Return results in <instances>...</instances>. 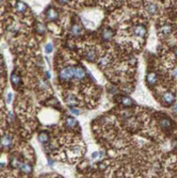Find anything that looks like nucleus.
I'll list each match as a JSON object with an SVG mask.
<instances>
[{"mask_svg":"<svg viewBox=\"0 0 177 178\" xmlns=\"http://www.w3.org/2000/svg\"><path fill=\"white\" fill-rule=\"evenodd\" d=\"M59 77L61 81H68L74 78V66H67L62 70L59 74Z\"/></svg>","mask_w":177,"mask_h":178,"instance_id":"nucleus-1","label":"nucleus"},{"mask_svg":"<svg viewBox=\"0 0 177 178\" xmlns=\"http://www.w3.org/2000/svg\"><path fill=\"white\" fill-rule=\"evenodd\" d=\"M45 17L48 22H55V20L58 19L59 17V14H58V11L55 9V8L50 7L47 9L46 13H45Z\"/></svg>","mask_w":177,"mask_h":178,"instance_id":"nucleus-2","label":"nucleus"},{"mask_svg":"<svg viewBox=\"0 0 177 178\" xmlns=\"http://www.w3.org/2000/svg\"><path fill=\"white\" fill-rule=\"evenodd\" d=\"M145 11H146V13L148 14V15L154 16L158 13V5H156V3L148 2L145 5Z\"/></svg>","mask_w":177,"mask_h":178,"instance_id":"nucleus-3","label":"nucleus"},{"mask_svg":"<svg viewBox=\"0 0 177 178\" xmlns=\"http://www.w3.org/2000/svg\"><path fill=\"white\" fill-rule=\"evenodd\" d=\"M85 70L81 66H74V78L76 79H83L85 77Z\"/></svg>","mask_w":177,"mask_h":178,"instance_id":"nucleus-4","label":"nucleus"},{"mask_svg":"<svg viewBox=\"0 0 177 178\" xmlns=\"http://www.w3.org/2000/svg\"><path fill=\"white\" fill-rule=\"evenodd\" d=\"M132 30H134V34L138 37H143L146 34V28H145L143 25H138V26L134 27Z\"/></svg>","mask_w":177,"mask_h":178,"instance_id":"nucleus-5","label":"nucleus"},{"mask_svg":"<svg viewBox=\"0 0 177 178\" xmlns=\"http://www.w3.org/2000/svg\"><path fill=\"white\" fill-rule=\"evenodd\" d=\"M174 99H175V96L172 92H166L162 96V101H163L164 104H171L174 101Z\"/></svg>","mask_w":177,"mask_h":178,"instance_id":"nucleus-6","label":"nucleus"},{"mask_svg":"<svg viewBox=\"0 0 177 178\" xmlns=\"http://www.w3.org/2000/svg\"><path fill=\"white\" fill-rule=\"evenodd\" d=\"M0 144H1V146L5 148H8L10 147V146L12 145V138L11 135H3L2 138H1V140H0Z\"/></svg>","mask_w":177,"mask_h":178,"instance_id":"nucleus-7","label":"nucleus"},{"mask_svg":"<svg viewBox=\"0 0 177 178\" xmlns=\"http://www.w3.org/2000/svg\"><path fill=\"white\" fill-rule=\"evenodd\" d=\"M15 9L18 13H26L27 10H28V7H27L26 3H24L22 1H16L15 3Z\"/></svg>","mask_w":177,"mask_h":178,"instance_id":"nucleus-8","label":"nucleus"},{"mask_svg":"<svg viewBox=\"0 0 177 178\" xmlns=\"http://www.w3.org/2000/svg\"><path fill=\"white\" fill-rule=\"evenodd\" d=\"M113 35H114L113 31H112L111 29H109V28L104 29L103 32H101V37H103L105 41H110V39L113 37Z\"/></svg>","mask_w":177,"mask_h":178,"instance_id":"nucleus-9","label":"nucleus"},{"mask_svg":"<svg viewBox=\"0 0 177 178\" xmlns=\"http://www.w3.org/2000/svg\"><path fill=\"white\" fill-rule=\"evenodd\" d=\"M37 140H39V143H42V144L48 143V141H49L48 132H46V131H42V132L37 135Z\"/></svg>","mask_w":177,"mask_h":178,"instance_id":"nucleus-10","label":"nucleus"},{"mask_svg":"<svg viewBox=\"0 0 177 178\" xmlns=\"http://www.w3.org/2000/svg\"><path fill=\"white\" fill-rule=\"evenodd\" d=\"M70 33H72V35H74V36H79V35L82 33V28H81V26L78 24L73 25L72 29H70Z\"/></svg>","mask_w":177,"mask_h":178,"instance_id":"nucleus-11","label":"nucleus"},{"mask_svg":"<svg viewBox=\"0 0 177 178\" xmlns=\"http://www.w3.org/2000/svg\"><path fill=\"white\" fill-rule=\"evenodd\" d=\"M146 82L148 85H154L157 82V75H156V73H149V74H147Z\"/></svg>","mask_w":177,"mask_h":178,"instance_id":"nucleus-12","label":"nucleus"},{"mask_svg":"<svg viewBox=\"0 0 177 178\" xmlns=\"http://www.w3.org/2000/svg\"><path fill=\"white\" fill-rule=\"evenodd\" d=\"M19 169H20V171H22V173H25V174H31L32 173V166H31L30 164H28V163L22 162L19 164Z\"/></svg>","mask_w":177,"mask_h":178,"instance_id":"nucleus-13","label":"nucleus"},{"mask_svg":"<svg viewBox=\"0 0 177 178\" xmlns=\"http://www.w3.org/2000/svg\"><path fill=\"white\" fill-rule=\"evenodd\" d=\"M159 31H160V33H161V34H163V35H165V36H166V35H168L173 31V27L171 26V25H168V24L163 25V26L160 28Z\"/></svg>","mask_w":177,"mask_h":178,"instance_id":"nucleus-14","label":"nucleus"},{"mask_svg":"<svg viewBox=\"0 0 177 178\" xmlns=\"http://www.w3.org/2000/svg\"><path fill=\"white\" fill-rule=\"evenodd\" d=\"M85 58H87V60H89V61H91V62L95 61L97 59V54H96V52H95V50H93V49L87 50V53H85Z\"/></svg>","mask_w":177,"mask_h":178,"instance_id":"nucleus-15","label":"nucleus"},{"mask_svg":"<svg viewBox=\"0 0 177 178\" xmlns=\"http://www.w3.org/2000/svg\"><path fill=\"white\" fill-rule=\"evenodd\" d=\"M65 101H66V104H67L70 107H75V106H77V104H78V100H77L73 95H67V96H66V97H65Z\"/></svg>","mask_w":177,"mask_h":178,"instance_id":"nucleus-16","label":"nucleus"},{"mask_svg":"<svg viewBox=\"0 0 177 178\" xmlns=\"http://www.w3.org/2000/svg\"><path fill=\"white\" fill-rule=\"evenodd\" d=\"M120 99H121V104H122L124 107H130L131 104H134L132 100H131V98L127 97V96H122Z\"/></svg>","mask_w":177,"mask_h":178,"instance_id":"nucleus-17","label":"nucleus"},{"mask_svg":"<svg viewBox=\"0 0 177 178\" xmlns=\"http://www.w3.org/2000/svg\"><path fill=\"white\" fill-rule=\"evenodd\" d=\"M65 124L67 125L68 127L74 128V127H76L77 125H78V122H77V120L76 118H74V117H67V118H66Z\"/></svg>","mask_w":177,"mask_h":178,"instance_id":"nucleus-18","label":"nucleus"},{"mask_svg":"<svg viewBox=\"0 0 177 178\" xmlns=\"http://www.w3.org/2000/svg\"><path fill=\"white\" fill-rule=\"evenodd\" d=\"M11 81L12 83H13L14 85H17L20 83V77L18 76L16 73H13V74L11 75Z\"/></svg>","mask_w":177,"mask_h":178,"instance_id":"nucleus-19","label":"nucleus"},{"mask_svg":"<svg viewBox=\"0 0 177 178\" xmlns=\"http://www.w3.org/2000/svg\"><path fill=\"white\" fill-rule=\"evenodd\" d=\"M160 125H161L163 128H170L171 127V125H172V122H171L168 118H162L161 120V122H160Z\"/></svg>","mask_w":177,"mask_h":178,"instance_id":"nucleus-20","label":"nucleus"},{"mask_svg":"<svg viewBox=\"0 0 177 178\" xmlns=\"http://www.w3.org/2000/svg\"><path fill=\"white\" fill-rule=\"evenodd\" d=\"M45 51H46V53H50L53 51V45H51V43L47 44L46 47H45Z\"/></svg>","mask_w":177,"mask_h":178,"instance_id":"nucleus-21","label":"nucleus"},{"mask_svg":"<svg viewBox=\"0 0 177 178\" xmlns=\"http://www.w3.org/2000/svg\"><path fill=\"white\" fill-rule=\"evenodd\" d=\"M37 31L41 33H43L45 31V27H44L43 24H37Z\"/></svg>","mask_w":177,"mask_h":178,"instance_id":"nucleus-22","label":"nucleus"},{"mask_svg":"<svg viewBox=\"0 0 177 178\" xmlns=\"http://www.w3.org/2000/svg\"><path fill=\"white\" fill-rule=\"evenodd\" d=\"M70 112H72V113H74V114H76V115L80 114V111H79V110H77V109H75L74 107H70Z\"/></svg>","mask_w":177,"mask_h":178,"instance_id":"nucleus-23","label":"nucleus"},{"mask_svg":"<svg viewBox=\"0 0 177 178\" xmlns=\"http://www.w3.org/2000/svg\"><path fill=\"white\" fill-rule=\"evenodd\" d=\"M98 156H99V152H94L92 154V158H93V159L97 158Z\"/></svg>","mask_w":177,"mask_h":178,"instance_id":"nucleus-24","label":"nucleus"},{"mask_svg":"<svg viewBox=\"0 0 177 178\" xmlns=\"http://www.w3.org/2000/svg\"><path fill=\"white\" fill-rule=\"evenodd\" d=\"M11 99H12V93H9L8 94V104H10V102H11Z\"/></svg>","mask_w":177,"mask_h":178,"instance_id":"nucleus-25","label":"nucleus"},{"mask_svg":"<svg viewBox=\"0 0 177 178\" xmlns=\"http://www.w3.org/2000/svg\"><path fill=\"white\" fill-rule=\"evenodd\" d=\"M58 1H59L60 3H62V5H65V3H67L68 1H70V0H58Z\"/></svg>","mask_w":177,"mask_h":178,"instance_id":"nucleus-26","label":"nucleus"},{"mask_svg":"<svg viewBox=\"0 0 177 178\" xmlns=\"http://www.w3.org/2000/svg\"><path fill=\"white\" fill-rule=\"evenodd\" d=\"M48 163H49V164H50V165H53V159H50V158H49V159H48Z\"/></svg>","mask_w":177,"mask_h":178,"instance_id":"nucleus-27","label":"nucleus"},{"mask_svg":"<svg viewBox=\"0 0 177 178\" xmlns=\"http://www.w3.org/2000/svg\"><path fill=\"white\" fill-rule=\"evenodd\" d=\"M174 110H175V111H176V112H177V104H175V107H174Z\"/></svg>","mask_w":177,"mask_h":178,"instance_id":"nucleus-28","label":"nucleus"},{"mask_svg":"<svg viewBox=\"0 0 177 178\" xmlns=\"http://www.w3.org/2000/svg\"><path fill=\"white\" fill-rule=\"evenodd\" d=\"M175 56H177V48H176V49H175Z\"/></svg>","mask_w":177,"mask_h":178,"instance_id":"nucleus-29","label":"nucleus"},{"mask_svg":"<svg viewBox=\"0 0 177 178\" xmlns=\"http://www.w3.org/2000/svg\"><path fill=\"white\" fill-rule=\"evenodd\" d=\"M103 1H106V0H103Z\"/></svg>","mask_w":177,"mask_h":178,"instance_id":"nucleus-30","label":"nucleus"}]
</instances>
